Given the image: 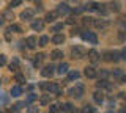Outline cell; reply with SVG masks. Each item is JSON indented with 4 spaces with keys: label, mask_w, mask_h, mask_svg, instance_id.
Instances as JSON below:
<instances>
[{
    "label": "cell",
    "mask_w": 126,
    "mask_h": 113,
    "mask_svg": "<svg viewBox=\"0 0 126 113\" xmlns=\"http://www.w3.org/2000/svg\"><path fill=\"white\" fill-rule=\"evenodd\" d=\"M69 93H71V94H73L74 97L80 99V97L84 96V85H82V83H77V85H76V87H74L73 89H71Z\"/></svg>",
    "instance_id": "6da1fadb"
},
{
    "label": "cell",
    "mask_w": 126,
    "mask_h": 113,
    "mask_svg": "<svg viewBox=\"0 0 126 113\" xmlns=\"http://www.w3.org/2000/svg\"><path fill=\"white\" fill-rule=\"evenodd\" d=\"M82 38H84L85 41L92 42V44H98V36L93 32H84V33H82Z\"/></svg>",
    "instance_id": "7a4b0ae2"
},
{
    "label": "cell",
    "mask_w": 126,
    "mask_h": 113,
    "mask_svg": "<svg viewBox=\"0 0 126 113\" xmlns=\"http://www.w3.org/2000/svg\"><path fill=\"white\" fill-rule=\"evenodd\" d=\"M85 55V50L80 47V46H76V47H71V57L73 58H82Z\"/></svg>",
    "instance_id": "3957f363"
},
{
    "label": "cell",
    "mask_w": 126,
    "mask_h": 113,
    "mask_svg": "<svg viewBox=\"0 0 126 113\" xmlns=\"http://www.w3.org/2000/svg\"><path fill=\"white\" fill-rule=\"evenodd\" d=\"M57 13H58V16H65V14L71 13V8L66 5V3H60V5L57 6Z\"/></svg>",
    "instance_id": "277c9868"
},
{
    "label": "cell",
    "mask_w": 126,
    "mask_h": 113,
    "mask_svg": "<svg viewBox=\"0 0 126 113\" xmlns=\"http://www.w3.org/2000/svg\"><path fill=\"white\" fill-rule=\"evenodd\" d=\"M120 55H121V53L117 52V50H113V52H107V53H106V60H109V61H118L121 58Z\"/></svg>",
    "instance_id": "5b68a950"
},
{
    "label": "cell",
    "mask_w": 126,
    "mask_h": 113,
    "mask_svg": "<svg viewBox=\"0 0 126 113\" xmlns=\"http://www.w3.org/2000/svg\"><path fill=\"white\" fill-rule=\"evenodd\" d=\"M33 14H35V10L27 8V10H24L21 13V19H22V21H30V19L33 17Z\"/></svg>",
    "instance_id": "8992f818"
},
{
    "label": "cell",
    "mask_w": 126,
    "mask_h": 113,
    "mask_svg": "<svg viewBox=\"0 0 126 113\" xmlns=\"http://www.w3.org/2000/svg\"><path fill=\"white\" fill-rule=\"evenodd\" d=\"M54 66L52 64H47V66H44L43 68V71H41V74H43V77H52L54 75Z\"/></svg>",
    "instance_id": "52a82bcc"
},
{
    "label": "cell",
    "mask_w": 126,
    "mask_h": 113,
    "mask_svg": "<svg viewBox=\"0 0 126 113\" xmlns=\"http://www.w3.org/2000/svg\"><path fill=\"white\" fill-rule=\"evenodd\" d=\"M85 75L88 77V79H96L98 72H96V69H94L93 66H87V68H85Z\"/></svg>",
    "instance_id": "ba28073f"
},
{
    "label": "cell",
    "mask_w": 126,
    "mask_h": 113,
    "mask_svg": "<svg viewBox=\"0 0 126 113\" xmlns=\"http://www.w3.org/2000/svg\"><path fill=\"white\" fill-rule=\"evenodd\" d=\"M43 27H44V22H43L41 19H36V21H33V22H32V28H33L35 32H41V30H43Z\"/></svg>",
    "instance_id": "9c48e42d"
},
{
    "label": "cell",
    "mask_w": 126,
    "mask_h": 113,
    "mask_svg": "<svg viewBox=\"0 0 126 113\" xmlns=\"http://www.w3.org/2000/svg\"><path fill=\"white\" fill-rule=\"evenodd\" d=\"M25 44H27V47H29V49H35V47H36V44H38V41H36V38H35V36H29V38H27V41H25Z\"/></svg>",
    "instance_id": "30bf717a"
},
{
    "label": "cell",
    "mask_w": 126,
    "mask_h": 113,
    "mask_svg": "<svg viewBox=\"0 0 126 113\" xmlns=\"http://www.w3.org/2000/svg\"><path fill=\"white\" fill-rule=\"evenodd\" d=\"M88 58H90L92 63H96V61L99 60V53H98L94 49H92V50H88Z\"/></svg>",
    "instance_id": "8fae6325"
},
{
    "label": "cell",
    "mask_w": 126,
    "mask_h": 113,
    "mask_svg": "<svg viewBox=\"0 0 126 113\" xmlns=\"http://www.w3.org/2000/svg\"><path fill=\"white\" fill-rule=\"evenodd\" d=\"M47 89H49L50 93H55L57 96L62 94V89H60V87H58V83H50L49 87H47Z\"/></svg>",
    "instance_id": "7c38bea8"
},
{
    "label": "cell",
    "mask_w": 126,
    "mask_h": 113,
    "mask_svg": "<svg viewBox=\"0 0 126 113\" xmlns=\"http://www.w3.org/2000/svg\"><path fill=\"white\" fill-rule=\"evenodd\" d=\"M68 71H69V64L68 63H62L60 66H58V74H60V75H63V74H68Z\"/></svg>",
    "instance_id": "4fadbf2b"
},
{
    "label": "cell",
    "mask_w": 126,
    "mask_h": 113,
    "mask_svg": "<svg viewBox=\"0 0 126 113\" xmlns=\"http://www.w3.org/2000/svg\"><path fill=\"white\" fill-rule=\"evenodd\" d=\"M93 99H94V102L96 104H102V100H104V94L99 91H94L93 93Z\"/></svg>",
    "instance_id": "5bb4252c"
},
{
    "label": "cell",
    "mask_w": 126,
    "mask_h": 113,
    "mask_svg": "<svg viewBox=\"0 0 126 113\" xmlns=\"http://www.w3.org/2000/svg\"><path fill=\"white\" fill-rule=\"evenodd\" d=\"M22 94V88L19 87V85H14L13 88H11V96H14V97H19Z\"/></svg>",
    "instance_id": "9a60e30c"
},
{
    "label": "cell",
    "mask_w": 126,
    "mask_h": 113,
    "mask_svg": "<svg viewBox=\"0 0 126 113\" xmlns=\"http://www.w3.org/2000/svg\"><path fill=\"white\" fill-rule=\"evenodd\" d=\"M52 42L54 44H63V42H65V36H63V35H54V38H52Z\"/></svg>",
    "instance_id": "2e32d148"
},
{
    "label": "cell",
    "mask_w": 126,
    "mask_h": 113,
    "mask_svg": "<svg viewBox=\"0 0 126 113\" xmlns=\"http://www.w3.org/2000/svg\"><path fill=\"white\" fill-rule=\"evenodd\" d=\"M79 71H68V80L69 82H73V80H77L79 79Z\"/></svg>",
    "instance_id": "e0dca14e"
},
{
    "label": "cell",
    "mask_w": 126,
    "mask_h": 113,
    "mask_svg": "<svg viewBox=\"0 0 126 113\" xmlns=\"http://www.w3.org/2000/svg\"><path fill=\"white\" fill-rule=\"evenodd\" d=\"M57 16H58L57 11H50V13H47V14H46V21H47V22H54Z\"/></svg>",
    "instance_id": "ac0fdd59"
},
{
    "label": "cell",
    "mask_w": 126,
    "mask_h": 113,
    "mask_svg": "<svg viewBox=\"0 0 126 113\" xmlns=\"http://www.w3.org/2000/svg\"><path fill=\"white\" fill-rule=\"evenodd\" d=\"M62 57H63L62 50H52V52H50V58H52V60H60Z\"/></svg>",
    "instance_id": "d6986e66"
},
{
    "label": "cell",
    "mask_w": 126,
    "mask_h": 113,
    "mask_svg": "<svg viewBox=\"0 0 126 113\" xmlns=\"http://www.w3.org/2000/svg\"><path fill=\"white\" fill-rule=\"evenodd\" d=\"M17 69H19V61L14 58V60L10 63V71L11 72H17Z\"/></svg>",
    "instance_id": "ffe728a7"
},
{
    "label": "cell",
    "mask_w": 126,
    "mask_h": 113,
    "mask_svg": "<svg viewBox=\"0 0 126 113\" xmlns=\"http://www.w3.org/2000/svg\"><path fill=\"white\" fill-rule=\"evenodd\" d=\"M43 58H44V55H43V53H38V55H35V58H33V64L36 66V68H38L39 64H41Z\"/></svg>",
    "instance_id": "44dd1931"
},
{
    "label": "cell",
    "mask_w": 126,
    "mask_h": 113,
    "mask_svg": "<svg viewBox=\"0 0 126 113\" xmlns=\"http://www.w3.org/2000/svg\"><path fill=\"white\" fill-rule=\"evenodd\" d=\"M39 102H41V105H49V102H50V97H49V94H44V96H41Z\"/></svg>",
    "instance_id": "7402d4cb"
},
{
    "label": "cell",
    "mask_w": 126,
    "mask_h": 113,
    "mask_svg": "<svg viewBox=\"0 0 126 113\" xmlns=\"http://www.w3.org/2000/svg\"><path fill=\"white\" fill-rule=\"evenodd\" d=\"M98 8H99V3H94V2L87 3V5H85V10H96L98 11Z\"/></svg>",
    "instance_id": "603a6c76"
},
{
    "label": "cell",
    "mask_w": 126,
    "mask_h": 113,
    "mask_svg": "<svg viewBox=\"0 0 126 113\" xmlns=\"http://www.w3.org/2000/svg\"><path fill=\"white\" fill-rule=\"evenodd\" d=\"M96 87H98V88H110V85L107 83V80L102 79V80H99V82L96 83Z\"/></svg>",
    "instance_id": "cb8c5ba5"
},
{
    "label": "cell",
    "mask_w": 126,
    "mask_h": 113,
    "mask_svg": "<svg viewBox=\"0 0 126 113\" xmlns=\"http://www.w3.org/2000/svg\"><path fill=\"white\" fill-rule=\"evenodd\" d=\"M6 32H16V33H19V32H21V27H19V25H16V24H13V25H10V27H8V30H6Z\"/></svg>",
    "instance_id": "d4e9b609"
},
{
    "label": "cell",
    "mask_w": 126,
    "mask_h": 113,
    "mask_svg": "<svg viewBox=\"0 0 126 113\" xmlns=\"http://www.w3.org/2000/svg\"><path fill=\"white\" fill-rule=\"evenodd\" d=\"M93 25H94V27H98V28H106V27H107V24H106L104 21H94V22H93Z\"/></svg>",
    "instance_id": "484cf974"
},
{
    "label": "cell",
    "mask_w": 126,
    "mask_h": 113,
    "mask_svg": "<svg viewBox=\"0 0 126 113\" xmlns=\"http://www.w3.org/2000/svg\"><path fill=\"white\" fill-rule=\"evenodd\" d=\"M62 108H63L65 112H74V108H73V104H69V102L63 104V105H62Z\"/></svg>",
    "instance_id": "4316f807"
},
{
    "label": "cell",
    "mask_w": 126,
    "mask_h": 113,
    "mask_svg": "<svg viewBox=\"0 0 126 113\" xmlns=\"http://www.w3.org/2000/svg\"><path fill=\"white\" fill-rule=\"evenodd\" d=\"M82 113H96V110H94L92 105H85L84 110H82Z\"/></svg>",
    "instance_id": "83f0119b"
},
{
    "label": "cell",
    "mask_w": 126,
    "mask_h": 113,
    "mask_svg": "<svg viewBox=\"0 0 126 113\" xmlns=\"http://www.w3.org/2000/svg\"><path fill=\"white\" fill-rule=\"evenodd\" d=\"M47 42H49V38H47V36H41V39H39V46L44 47V46H47Z\"/></svg>",
    "instance_id": "f1b7e54d"
},
{
    "label": "cell",
    "mask_w": 126,
    "mask_h": 113,
    "mask_svg": "<svg viewBox=\"0 0 126 113\" xmlns=\"http://www.w3.org/2000/svg\"><path fill=\"white\" fill-rule=\"evenodd\" d=\"M16 82H19V83H25V77L22 75V74H16Z\"/></svg>",
    "instance_id": "f546056e"
},
{
    "label": "cell",
    "mask_w": 126,
    "mask_h": 113,
    "mask_svg": "<svg viewBox=\"0 0 126 113\" xmlns=\"http://www.w3.org/2000/svg\"><path fill=\"white\" fill-rule=\"evenodd\" d=\"M35 99H36V96H35L33 93H30V94H29V97H27V102H25V104H32Z\"/></svg>",
    "instance_id": "4dcf8cb0"
},
{
    "label": "cell",
    "mask_w": 126,
    "mask_h": 113,
    "mask_svg": "<svg viewBox=\"0 0 126 113\" xmlns=\"http://www.w3.org/2000/svg\"><path fill=\"white\" fill-rule=\"evenodd\" d=\"M21 3H22V0H11L10 6H11V8H14V6H19Z\"/></svg>",
    "instance_id": "1f68e13d"
},
{
    "label": "cell",
    "mask_w": 126,
    "mask_h": 113,
    "mask_svg": "<svg viewBox=\"0 0 126 113\" xmlns=\"http://www.w3.org/2000/svg\"><path fill=\"white\" fill-rule=\"evenodd\" d=\"M49 113H58V105H50V107H49Z\"/></svg>",
    "instance_id": "d6a6232c"
},
{
    "label": "cell",
    "mask_w": 126,
    "mask_h": 113,
    "mask_svg": "<svg viewBox=\"0 0 126 113\" xmlns=\"http://www.w3.org/2000/svg\"><path fill=\"white\" fill-rule=\"evenodd\" d=\"M60 30H63V24H57V25H54L52 32H60Z\"/></svg>",
    "instance_id": "836d02e7"
},
{
    "label": "cell",
    "mask_w": 126,
    "mask_h": 113,
    "mask_svg": "<svg viewBox=\"0 0 126 113\" xmlns=\"http://www.w3.org/2000/svg\"><path fill=\"white\" fill-rule=\"evenodd\" d=\"M5 64H6V57L5 55H0V68L5 66Z\"/></svg>",
    "instance_id": "e575fe53"
},
{
    "label": "cell",
    "mask_w": 126,
    "mask_h": 113,
    "mask_svg": "<svg viewBox=\"0 0 126 113\" xmlns=\"http://www.w3.org/2000/svg\"><path fill=\"white\" fill-rule=\"evenodd\" d=\"M3 17L5 19H13V13H11V11H5V13H3Z\"/></svg>",
    "instance_id": "d590c367"
},
{
    "label": "cell",
    "mask_w": 126,
    "mask_h": 113,
    "mask_svg": "<svg viewBox=\"0 0 126 113\" xmlns=\"http://www.w3.org/2000/svg\"><path fill=\"white\" fill-rule=\"evenodd\" d=\"M113 75L115 77H123V71H121V69H115V71H113Z\"/></svg>",
    "instance_id": "8d00e7d4"
},
{
    "label": "cell",
    "mask_w": 126,
    "mask_h": 113,
    "mask_svg": "<svg viewBox=\"0 0 126 113\" xmlns=\"http://www.w3.org/2000/svg\"><path fill=\"white\" fill-rule=\"evenodd\" d=\"M27 112H29V113H39V108L38 107H29Z\"/></svg>",
    "instance_id": "74e56055"
},
{
    "label": "cell",
    "mask_w": 126,
    "mask_h": 113,
    "mask_svg": "<svg viewBox=\"0 0 126 113\" xmlns=\"http://www.w3.org/2000/svg\"><path fill=\"white\" fill-rule=\"evenodd\" d=\"M110 10L118 11V3H117V2H112V3H110Z\"/></svg>",
    "instance_id": "f35d334b"
},
{
    "label": "cell",
    "mask_w": 126,
    "mask_h": 113,
    "mask_svg": "<svg viewBox=\"0 0 126 113\" xmlns=\"http://www.w3.org/2000/svg\"><path fill=\"white\" fill-rule=\"evenodd\" d=\"M24 105H25V102H19V104H16V105H14V110H21Z\"/></svg>",
    "instance_id": "ab89813d"
},
{
    "label": "cell",
    "mask_w": 126,
    "mask_h": 113,
    "mask_svg": "<svg viewBox=\"0 0 126 113\" xmlns=\"http://www.w3.org/2000/svg\"><path fill=\"white\" fill-rule=\"evenodd\" d=\"M39 87H41V89H47V87H49V85H47V83H44V82H43V83L39 85Z\"/></svg>",
    "instance_id": "60d3db41"
},
{
    "label": "cell",
    "mask_w": 126,
    "mask_h": 113,
    "mask_svg": "<svg viewBox=\"0 0 126 113\" xmlns=\"http://www.w3.org/2000/svg\"><path fill=\"white\" fill-rule=\"evenodd\" d=\"M121 58H123V60H126V49L121 50Z\"/></svg>",
    "instance_id": "b9f144b4"
},
{
    "label": "cell",
    "mask_w": 126,
    "mask_h": 113,
    "mask_svg": "<svg viewBox=\"0 0 126 113\" xmlns=\"http://www.w3.org/2000/svg\"><path fill=\"white\" fill-rule=\"evenodd\" d=\"M118 112H120V113H126V105H123V107H121Z\"/></svg>",
    "instance_id": "7bdbcfd3"
},
{
    "label": "cell",
    "mask_w": 126,
    "mask_h": 113,
    "mask_svg": "<svg viewBox=\"0 0 126 113\" xmlns=\"http://www.w3.org/2000/svg\"><path fill=\"white\" fill-rule=\"evenodd\" d=\"M101 75H102V77H107V75H109V72H107V71H102V72H101Z\"/></svg>",
    "instance_id": "ee69618b"
},
{
    "label": "cell",
    "mask_w": 126,
    "mask_h": 113,
    "mask_svg": "<svg viewBox=\"0 0 126 113\" xmlns=\"http://www.w3.org/2000/svg\"><path fill=\"white\" fill-rule=\"evenodd\" d=\"M120 38H121V39H126V35L125 33H120Z\"/></svg>",
    "instance_id": "f6af8a7d"
},
{
    "label": "cell",
    "mask_w": 126,
    "mask_h": 113,
    "mask_svg": "<svg viewBox=\"0 0 126 113\" xmlns=\"http://www.w3.org/2000/svg\"><path fill=\"white\" fill-rule=\"evenodd\" d=\"M121 82H125V83H126V75H123V77H121Z\"/></svg>",
    "instance_id": "bcb514c9"
},
{
    "label": "cell",
    "mask_w": 126,
    "mask_h": 113,
    "mask_svg": "<svg viewBox=\"0 0 126 113\" xmlns=\"http://www.w3.org/2000/svg\"><path fill=\"white\" fill-rule=\"evenodd\" d=\"M125 28H126V22H125Z\"/></svg>",
    "instance_id": "7dc6e473"
},
{
    "label": "cell",
    "mask_w": 126,
    "mask_h": 113,
    "mask_svg": "<svg viewBox=\"0 0 126 113\" xmlns=\"http://www.w3.org/2000/svg\"><path fill=\"white\" fill-rule=\"evenodd\" d=\"M0 113H3V112H2V110H0Z\"/></svg>",
    "instance_id": "c3c4849f"
},
{
    "label": "cell",
    "mask_w": 126,
    "mask_h": 113,
    "mask_svg": "<svg viewBox=\"0 0 126 113\" xmlns=\"http://www.w3.org/2000/svg\"><path fill=\"white\" fill-rule=\"evenodd\" d=\"M125 99H126V94H125Z\"/></svg>",
    "instance_id": "681fc988"
},
{
    "label": "cell",
    "mask_w": 126,
    "mask_h": 113,
    "mask_svg": "<svg viewBox=\"0 0 126 113\" xmlns=\"http://www.w3.org/2000/svg\"><path fill=\"white\" fill-rule=\"evenodd\" d=\"M107 113H112V112H107Z\"/></svg>",
    "instance_id": "f907efd6"
}]
</instances>
